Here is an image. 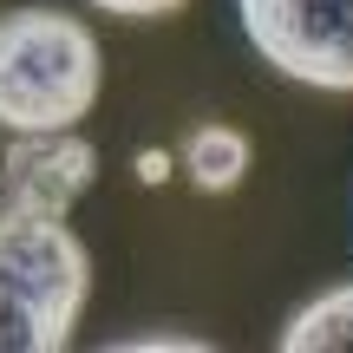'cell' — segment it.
Returning <instances> with one entry per match:
<instances>
[{"instance_id":"3","label":"cell","mask_w":353,"mask_h":353,"mask_svg":"<svg viewBox=\"0 0 353 353\" xmlns=\"http://www.w3.org/2000/svg\"><path fill=\"white\" fill-rule=\"evenodd\" d=\"M249 46L281 79L353 92V0H236Z\"/></svg>"},{"instance_id":"6","label":"cell","mask_w":353,"mask_h":353,"mask_svg":"<svg viewBox=\"0 0 353 353\" xmlns=\"http://www.w3.org/2000/svg\"><path fill=\"white\" fill-rule=\"evenodd\" d=\"M281 347L288 353H353V281L347 288H327L321 301H307L281 327Z\"/></svg>"},{"instance_id":"2","label":"cell","mask_w":353,"mask_h":353,"mask_svg":"<svg viewBox=\"0 0 353 353\" xmlns=\"http://www.w3.org/2000/svg\"><path fill=\"white\" fill-rule=\"evenodd\" d=\"M92 288V255L65 216L0 203V353H59Z\"/></svg>"},{"instance_id":"4","label":"cell","mask_w":353,"mask_h":353,"mask_svg":"<svg viewBox=\"0 0 353 353\" xmlns=\"http://www.w3.org/2000/svg\"><path fill=\"white\" fill-rule=\"evenodd\" d=\"M99 176V151L79 131H13V151L0 157V203L39 216H72V203Z\"/></svg>"},{"instance_id":"5","label":"cell","mask_w":353,"mask_h":353,"mask_svg":"<svg viewBox=\"0 0 353 353\" xmlns=\"http://www.w3.org/2000/svg\"><path fill=\"white\" fill-rule=\"evenodd\" d=\"M183 170H190V183H196V190L223 196V190H236L242 170H249V138H242L236 125H203V131H190Z\"/></svg>"},{"instance_id":"8","label":"cell","mask_w":353,"mask_h":353,"mask_svg":"<svg viewBox=\"0 0 353 353\" xmlns=\"http://www.w3.org/2000/svg\"><path fill=\"white\" fill-rule=\"evenodd\" d=\"M138 176H144V183H164V176H170V157L164 151H144L138 157Z\"/></svg>"},{"instance_id":"1","label":"cell","mask_w":353,"mask_h":353,"mask_svg":"<svg viewBox=\"0 0 353 353\" xmlns=\"http://www.w3.org/2000/svg\"><path fill=\"white\" fill-rule=\"evenodd\" d=\"M105 52L79 13L13 7L0 13V125L7 131H72L99 105Z\"/></svg>"},{"instance_id":"7","label":"cell","mask_w":353,"mask_h":353,"mask_svg":"<svg viewBox=\"0 0 353 353\" xmlns=\"http://www.w3.org/2000/svg\"><path fill=\"white\" fill-rule=\"evenodd\" d=\"M92 7H105V13H125V20H164V13L190 7V0H92Z\"/></svg>"}]
</instances>
